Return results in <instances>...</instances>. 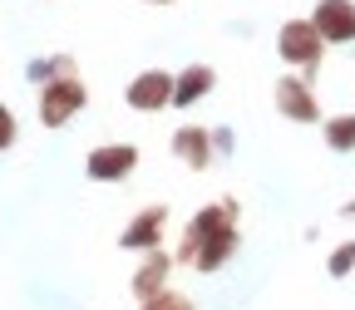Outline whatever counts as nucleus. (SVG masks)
<instances>
[{
	"label": "nucleus",
	"instance_id": "7ed1b4c3",
	"mask_svg": "<svg viewBox=\"0 0 355 310\" xmlns=\"http://www.w3.org/2000/svg\"><path fill=\"white\" fill-rule=\"evenodd\" d=\"M84 104H89V89H84V79H79V69H74V74H55L50 84H40L35 113H40L44 128H64Z\"/></svg>",
	"mask_w": 355,
	"mask_h": 310
},
{
	"label": "nucleus",
	"instance_id": "ddd939ff",
	"mask_svg": "<svg viewBox=\"0 0 355 310\" xmlns=\"http://www.w3.org/2000/svg\"><path fill=\"white\" fill-rule=\"evenodd\" d=\"M326 271H331V276H336V281H340V276H350V271H355V241H340V246H336V251H331V256H326Z\"/></svg>",
	"mask_w": 355,
	"mask_h": 310
},
{
	"label": "nucleus",
	"instance_id": "f257e3e1",
	"mask_svg": "<svg viewBox=\"0 0 355 310\" xmlns=\"http://www.w3.org/2000/svg\"><path fill=\"white\" fill-rule=\"evenodd\" d=\"M242 246V232H237V197H222V202H207L202 212L188 217L183 237H178V251L173 261L178 266H193V271L212 276L222 271Z\"/></svg>",
	"mask_w": 355,
	"mask_h": 310
},
{
	"label": "nucleus",
	"instance_id": "4468645a",
	"mask_svg": "<svg viewBox=\"0 0 355 310\" xmlns=\"http://www.w3.org/2000/svg\"><path fill=\"white\" fill-rule=\"evenodd\" d=\"M139 310H193V300L178 295V291H163V295H153V300H139Z\"/></svg>",
	"mask_w": 355,
	"mask_h": 310
},
{
	"label": "nucleus",
	"instance_id": "423d86ee",
	"mask_svg": "<svg viewBox=\"0 0 355 310\" xmlns=\"http://www.w3.org/2000/svg\"><path fill=\"white\" fill-rule=\"evenodd\" d=\"M139 163H144V158H139V148H133V143H99V148H89L84 172H89V183H123Z\"/></svg>",
	"mask_w": 355,
	"mask_h": 310
},
{
	"label": "nucleus",
	"instance_id": "1a4fd4ad",
	"mask_svg": "<svg viewBox=\"0 0 355 310\" xmlns=\"http://www.w3.org/2000/svg\"><path fill=\"white\" fill-rule=\"evenodd\" d=\"M173 251H144V266L133 271V281H128V291H133V300H153V295H163L168 291V276H173Z\"/></svg>",
	"mask_w": 355,
	"mask_h": 310
},
{
	"label": "nucleus",
	"instance_id": "dca6fc26",
	"mask_svg": "<svg viewBox=\"0 0 355 310\" xmlns=\"http://www.w3.org/2000/svg\"><path fill=\"white\" fill-rule=\"evenodd\" d=\"M212 148H217V153H232V133L217 128V133H212Z\"/></svg>",
	"mask_w": 355,
	"mask_h": 310
},
{
	"label": "nucleus",
	"instance_id": "2eb2a0df",
	"mask_svg": "<svg viewBox=\"0 0 355 310\" xmlns=\"http://www.w3.org/2000/svg\"><path fill=\"white\" fill-rule=\"evenodd\" d=\"M15 138H20V123H15L10 104H0V153H6V148H15Z\"/></svg>",
	"mask_w": 355,
	"mask_h": 310
},
{
	"label": "nucleus",
	"instance_id": "9d476101",
	"mask_svg": "<svg viewBox=\"0 0 355 310\" xmlns=\"http://www.w3.org/2000/svg\"><path fill=\"white\" fill-rule=\"evenodd\" d=\"M173 153H178V163H188L193 172H207L212 167V128H198V123H183L173 133V143H168Z\"/></svg>",
	"mask_w": 355,
	"mask_h": 310
},
{
	"label": "nucleus",
	"instance_id": "20e7f679",
	"mask_svg": "<svg viewBox=\"0 0 355 310\" xmlns=\"http://www.w3.org/2000/svg\"><path fill=\"white\" fill-rule=\"evenodd\" d=\"M272 104L291 123H321V99H316V89L306 84V74H282L272 84Z\"/></svg>",
	"mask_w": 355,
	"mask_h": 310
},
{
	"label": "nucleus",
	"instance_id": "6e6552de",
	"mask_svg": "<svg viewBox=\"0 0 355 310\" xmlns=\"http://www.w3.org/2000/svg\"><path fill=\"white\" fill-rule=\"evenodd\" d=\"M163 227H168V207L153 202V207H144V212L119 232V246H123V251H158V246H163Z\"/></svg>",
	"mask_w": 355,
	"mask_h": 310
},
{
	"label": "nucleus",
	"instance_id": "f8f14e48",
	"mask_svg": "<svg viewBox=\"0 0 355 310\" xmlns=\"http://www.w3.org/2000/svg\"><path fill=\"white\" fill-rule=\"evenodd\" d=\"M321 138L331 153H355V113H336V118H321Z\"/></svg>",
	"mask_w": 355,
	"mask_h": 310
},
{
	"label": "nucleus",
	"instance_id": "39448f33",
	"mask_svg": "<svg viewBox=\"0 0 355 310\" xmlns=\"http://www.w3.org/2000/svg\"><path fill=\"white\" fill-rule=\"evenodd\" d=\"M173 84H178V74H168V69H139L123 89V104L139 113H158L173 104Z\"/></svg>",
	"mask_w": 355,
	"mask_h": 310
},
{
	"label": "nucleus",
	"instance_id": "f03ea898",
	"mask_svg": "<svg viewBox=\"0 0 355 310\" xmlns=\"http://www.w3.org/2000/svg\"><path fill=\"white\" fill-rule=\"evenodd\" d=\"M277 55H282V64H286L291 74H316V69H321L326 39H321L316 25H311V15H306V20H282V30H277Z\"/></svg>",
	"mask_w": 355,
	"mask_h": 310
},
{
	"label": "nucleus",
	"instance_id": "f3484780",
	"mask_svg": "<svg viewBox=\"0 0 355 310\" xmlns=\"http://www.w3.org/2000/svg\"><path fill=\"white\" fill-rule=\"evenodd\" d=\"M144 6H178V0H144Z\"/></svg>",
	"mask_w": 355,
	"mask_h": 310
},
{
	"label": "nucleus",
	"instance_id": "0eeeda50",
	"mask_svg": "<svg viewBox=\"0 0 355 310\" xmlns=\"http://www.w3.org/2000/svg\"><path fill=\"white\" fill-rule=\"evenodd\" d=\"M311 25L321 30L326 44H355V0H316Z\"/></svg>",
	"mask_w": 355,
	"mask_h": 310
},
{
	"label": "nucleus",
	"instance_id": "9b49d317",
	"mask_svg": "<svg viewBox=\"0 0 355 310\" xmlns=\"http://www.w3.org/2000/svg\"><path fill=\"white\" fill-rule=\"evenodd\" d=\"M217 89V69L212 64H188V69H178V84H173V104L178 109H193L202 104L207 94Z\"/></svg>",
	"mask_w": 355,
	"mask_h": 310
},
{
	"label": "nucleus",
	"instance_id": "a211bd4d",
	"mask_svg": "<svg viewBox=\"0 0 355 310\" xmlns=\"http://www.w3.org/2000/svg\"><path fill=\"white\" fill-rule=\"evenodd\" d=\"M345 217H350V221H355V202H350V207H345Z\"/></svg>",
	"mask_w": 355,
	"mask_h": 310
}]
</instances>
